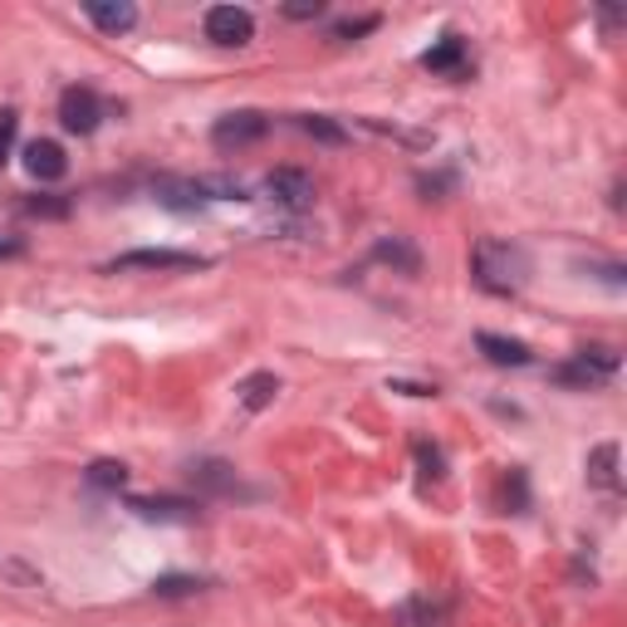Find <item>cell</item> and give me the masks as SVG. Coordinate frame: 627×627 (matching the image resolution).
Instances as JSON below:
<instances>
[{"mask_svg":"<svg viewBox=\"0 0 627 627\" xmlns=\"http://www.w3.org/2000/svg\"><path fill=\"white\" fill-rule=\"evenodd\" d=\"M529 250L515 246V240H495V236H480L476 250H470V275L486 295H520L529 285Z\"/></svg>","mask_w":627,"mask_h":627,"instance_id":"obj_1","label":"cell"},{"mask_svg":"<svg viewBox=\"0 0 627 627\" xmlns=\"http://www.w3.org/2000/svg\"><path fill=\"white\" fill-rule=\"evenodd\" d=\"M623 358L613 349H603V343H593V349H579L569 363H559L554 368V383H563V388H603L608 378H618Z\"/></svg>","mask_w":627,"mask_h":627,"instance_id":"obj_2","label":"cell"},{"mask_svg":"<svg viewBox=\"0 0 627 627\" xmlns=\"http://www.w3.org/2000/svg\"><path fill=\"white\" fill-rule=\"evenodd\" d=\"M270 133V118L255 109H240V113H221V118L212 123V148L216 152H240L250 148V142H260Z\"/></svg>","mask_w":627,"mask_h":627,"instance_id":"obj_3","label":"cell"},{"mask_svg":"<svg viewBox=\"0 0 627 627\" xmlns=\"http://www.w3.org/2000/svg\"><path fill=\"white\" fill-rule=\"evenodd\" d=\"M59 123H65V133L89 138V133L103 123V99L89 89V83H69V89L59 93Z\"/></svg>","mask_w":627,"mask_h":627,"instance_id":"obj_4","label":"cell"},{"mask_svg":"<svg viewBox=\"0 0 627 627\" xmlns=\"http://www.w3.org/2000/svg\"><path fill=\"white\" fill-rule=\"evenodd\" d=\"M206 39L221 49H240L255 39V15L246 5H212L206 10Z\"/></svg>","mask_w":627,"mask_h":627,"instance_id":"obj_5","label":"cell"},{"mask_svg":"<svg viewBox=\"0 0 627 627\" xmlns=\"http://www.w3.org/2000/svg\"><path fill=\"white\" fill-rule=\"evenodd\" d=\"M265 196L275 206H285V212H309L314 206V176L305 167H275V172L265 176Z\"/></svg>","mask_w":627,"mask_h":627,"instance_id":"obj_6","label":"cell"},{"mask_svg":"<svg viewBox=\"0 0 627 627\" xmlns=\"http://www.w3.org/2000/svg\"><path fill=\"white\" fill-rule=\"evenodd\" d=\"M206 255H192V250H128V255L109 260V275H128V270H202Z\"/></svg>","mask_w":627,"mask_h":627,"instance_id":"obj_7","label":"cell"},{"mask_svg":"<svg viewBox=\"0 0 627 627\" xmlns=\"http://www.w3.org/2000/svg\"><path fill=\"white\" fill-rule=\"evenodd\" d=\"M128 510H138L142 520H157V525H196L202 520V505L182 495H133Z\"/></svg>","mask_w":627,"mask_h":627,"instance_id":"obj_8","label":"cell"},{"mask_svg":"<svg viewBox=\"0 0 627 627\" xmlns=\"http://www.w3.org/2000/svg\"><path fill=\"white\" fill-rule=\"evenodd\" d=\"M25 172L35 182H59L69 172V157L55 138H35V142H25Z\"/></svg>","mask_w":627,"mask_h":627,"instance_id":"obj_9","label":"cell"},{"mask_svg":"<svg viewBox=\"0 0 627 627\" xmlns=\"http://www.w3.org/2000/svg\"><path fill=\"white\" fill-rule=\"evenodd\" d=\"M186 476H192V486L206 490V495H240L236 466L216 461V456H206V461H192V466H186Z\"/></svg>","mask_w":627,"mask_h":627,"instance_id":"obj_10","label":"cell"},{"mask_svg":"<svg viewBox=\"0 0 627 627\" xmlns=\"http://www.w3.org/2000/svg\"><path fill=\"white\" fill-rule=\"evenodd\" d=\"M466 65H470V55H466V39H461V35H442V39H436V45L422 55V69H432V75L461 79Z\"/></svg>","mask_w":627,"mask_h":627,"instance_id":"obj_11","label":"cell"},{"mask_svg":"<svg viewBox=\"0 0 627 627\" xmlns=\"http://www.w3.org/2000/svg\"><path fill=\"white\" fill-rule=\"evenodd\" d=\"M83 15H89L103 35H128V30L138 25V5H128V0H89Z\"/></svg>","mask_w":627,"mask_h":627,"instance_id":"obj_12","label":"cell"},{"mask_svg":"<svg viewBox=\"0 0 627 627\" xmlns=\"http://www.w3.org/2000/svg\"><path fill=\"white\" fill-rule=\"evenodd\" d=\"M476 349L486 353L495 368H529V363H535V353L520 339H505V333H476Z\"/></svg>","mask_w":627,"mask_h":627,"instance_id":"obj_13","label":"cell"},{"mask_svg":"<svg viewBox=\"0 0 627 627\" xmlns=\"http://www.w3.org/2000/svg\"><path fill=\"white\" fill-rule=\"evenodd\" d=\"M589 486L593 490H608V495H618V486H623V470H618V442H603V446H593L589 452Z\"/></svg>","mask_w":627,"mask_h":627,"instance_id":"obj_14","label":"cell"},{"mask_svg":"<svg viewBox=\"0 0 627 627\" xmlns=\"http://www.w3.org/2000/svg\"><path fill=\"white\" fill-rule=\"evenodd\" d=\"M373 260H383V265L402 270V275H417V270H422V255H417V246H412V240H402V236L378 240V246H373Z\"/></svg>","mask_w":627,"mask_h":627,"instance_id":"obj_15","label":"cell"},{"mask_svg":"<svg viewBox=\"0 0 627 627\" xmlns=\"http://www.w3.org/2000/svg\"><path fill=\"white\" fill-rule=\"evenodd\" d=\"M236 397H240L246 412H265V407L280 397V378H275V373H250V378L236 388Z\"/></svg>","mask_w":627,"mask_h":627,"instance_id":"obj_16","label":"cell"},{"mask_svg":"<svg viewBox=\"0 0 627 627\" xmlns=\"http://www.w3.org/2000/svg\"><path fill=\"white\" fill-rule=\"evenodd\" d=\"M446 603H432V598H412V603H402V608L392 613V623L397 627H442L446 623Z\"/></svg>","mask_w":627,"mask_h":627,"instance_id":"obj_17","label":"cell"},{"mask_svg":"<svg viewBox=\"0 0 627 627\" xmlns=\"http://www.w3.org/2000/svg\"><path fill=\"white\" fill-rule=\"evenodd\" d=\"M299 128H305L314 142H329V148H343V142H349V128H343V123H333V118H323V113H305V118H299Z\"/></svg>","mask_w":627,"mask_h":627,"instance_id":"obj_18","label":"cell"},{"mask_svg":"<svg viewBox=\"0 0 627 627\" xmlns=\"http://www.w3.org/2000/svg\"><path fill=\"white\" fill-rule=\"evenodd\" d=\"M206 579H196V573H162V579L152 583L157 598H192V593H202Z\"/></svg>","mask_w":627,"mask_h":627,"instance_id":"obj_19","label":"cell"},{"mask_svg":"<svg viewBox=\"0 0 627 627\" xmlns=\"http://www.w3.org/2000/svg\"><path fill=\"white\" fill-rule=\"evenodd\" d=\"M83 480H89L93 490H123L128 486V466L123 461H93L89 470H83Z\"/></svg>","mask_w":627,"mask_h":627,"instance_id":"obj_20","label":"cell"},{"mask_svg":"<svg viewBox=\"0 0 627 627\" xmlns=\"http://www.w3.org/2000/svg\"><path fill=\"white\" fill-rule=\"evenodd\" d=\"M412 456H417V466H422L426 480L446 476V456H442V446H436V442H426V436H422V442H412Z\"/></svg>","mask_w":627,"mask_h":627,"instance_id":"obj_21","label":"cell"},{"mask_svg":"<svg viewBox=\"0 0 627 627\" xmlns=\"http://www.w3.org/2000/svg\"><path fill=\"white\" fill-rule=\"evenodd\" d=\"M20 212L39 216V221H65V216H69V196H30Z\"/></svg>","mask_w":627,"mask_h":627,"instance_id":"obj_22","label":"cell"},{"mask_svg":"<svg viewBox=\"0 0 627 627\" xmlns=\"http://www.w3.org/2000/svg\"><path fill=\"white\" fill-rule=\"evenodd\" d=\"M505 510H529V480H525V470H510L505 476Z\"/></svg>","mask_w":627,"mask_h":627,"instance_id":"obj_23","label":"cell"},{"mask_svg":"<svg viewBox=\"0 0 627 627\" xmlns=\"http://www.w3.org/2000/svg\"><path fill=\"white\" fill-rule=\"evenodd\" d=\"M15 133H20V113L15 109H0V167H5L10 152H15Z\"/></svg>","mask_w":627,"mask_h":627,"instance_id":"obj_24","label":"cell"},{"mask_svg":"<svg viewBox=\"0 0 627 627\" xmlns=\"http://www.w3.org/2000/svg\"><path fill=\"white\" fill-rule=\"evenodd\" d=\"M383 25V15H363V20H339L333 25V39H358V35H368V30H378Z\"/></svg>","mask_w":627,"mask_h":627,"instance_id":"obj_25","label":"cell"},{"mask_svg":"<svg viewBox=\"0 0 627 627\" xmlns=\"http://www.w3.org/2000/svg\"><path fill=\"white\" fill-rule=\"evenodd\" d=\"M285 15H289V20H314V15H323V0H305V5H285Z\"/></svg>","mask_w":627,"mask_h":627,"instance_id":"obj_26","label":"cell"},{"mask_svg":"<svg viewBox=\"0 0 627 627\" xmlns=\"http://www.w3.org/2000/svg\"><path fill=\"white\" fill-rule=\"evenodd\" d=\"M452 182H456L452 172H442V176H417V186H422V192H446Z\"/></svg>","mask_w":627,"mask_h":627,"instance_id":"obj_27","label":"cell"},{"mask_svg":"<svg viewBox=\"0 0 627 627\" xmlns=\"http://www.w3.org/2000/svg\"><path fill=\"white\" fill-rule=\"evenodd\" d=\"M10 255H25V240H15V236H0V260H10Z\"/></svg>","mask_w":627,"mask_h":627,"instance_id":"obj_28","label":"cell"},{"mask_svg":"<svg viewBox=\"0 0 627 627\" xmlns=\"http://www.w3.org/2000/svg\"><path fill=\"white\" fill-rule=\"evenodd\" d=\"M392 392H412V397H432L436 388H422V383H392Z\"/></svg>","mask_w":627,"mask_h":627,"instance_id":"obj_29","label":"cell"}]
</instances>
